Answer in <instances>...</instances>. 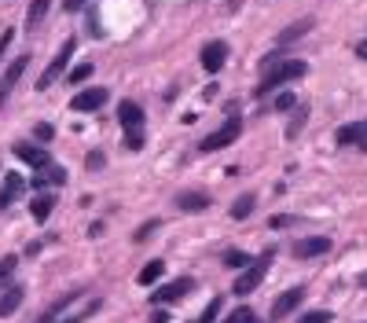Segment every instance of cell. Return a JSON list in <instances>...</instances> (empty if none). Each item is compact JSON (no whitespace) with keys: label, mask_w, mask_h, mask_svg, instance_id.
I'll list each match as a JSON object with an SVG mask.
<instances>
[{"label":"cell","mask_w":367,"mask_h":323,"mask_svg":"<svg viewBox=\"0 0 367 323\" xmlns=\"http://www.w3.org/2000/svg\"><path fill=\"white\" fill-rule=\"evenodd\" d=\"M89 78H92V63H78V67L67 74V81H70V85H85Z\"/></svg>","instance_id":"484cf974"},{"label":"cell","mask_w":367,"mask_h":323,"mask_svg":"<svg viewBox=\"0 0 367 323\" xmlns=\"http://www.w3.org/2000/svg\"><path fill=\"white\" fill-rule=\"evenodd\" d=\"M334 140H338V147H360V151H367V122L342 125Z\"/></svg>","instance_id":"8fae6325"},{"label":"cell","mask_w":367,"mask_h":323,"mask_svg":"<svg viewBox=\"0 0 367 323\" xmlns=\"http://www.w3.org/2000/svg\"><path fill=\"white\" fill-rule=\"evenodd\" d=\"M221 309H224V298H213V301H210V305H206V309H202V312H199V316H195V320H191V323H217V316H221Z\"/></svg>","instance_id":"603a6c76"},{"label":"cell","mask_w":367,"mask_h":323,"mask_svg":"<svg viewBox=\"0 0 367 323\" xmlns=\"http://www.w3.org/2000/svg\"><path fill=\"white\" fill-rule=\"evenodd\" d=\"M52 210H56V195H37L34 202H30V213H34L37 221L52 217Z\"/></svg>","instance_id":"44dd1931"},{"label":"cell","mask_w":367,"mask_h":323,"mask_svg":"<svg viewBox=\"0 0 367 323\" xmlns=\"http://www.w3.org/2000/svg\"><path fill=\"white\" fill-rule=\"evenodd\" d=\"M103 155H100V151H92V155H89V169H92V173H96V169H103Z\"/></svg>","instance_id":"e575fe53"},{"label":"cell","mask_w":367,"mask_h":323,"mask_svg":"<svg viewBox=\"0 0 367 323\" xmlns=\"http://www.w3.org/2000/svg\"><path fill=\"white\" fill-rule=\"evenodd\" d=\"M360 283H364V290H367V272H364V279H360Z\"/></svg>","instance_id":"ab89813d"},{"label":"cell","mask_w":367,"mask_h":323,"mask_svg":"<svg viewBox=\"0 0 367 323\" xmlns=\"http://www.w3.org/2000/svg\"><path fill=\"white\" fill-rule=\"evenodd\" d=\"M63 180H67V169H63V166H48L45 173H37V177H34V188H37V191H45V188H59Z\"/></svg>","instance_id":"2e32d148"},{"label":"cell","mask_w":367,"mask_h":323,"mask_svg":"<svg viewBox=\"0 0 367 323\" xmlns=\"http://www.w3.org/2000/svg\"><path fill=\"white\" fill-rule=\"evenodd\" d=\"M224 63H228V45H224V41H210V45H202V70H206V74H221Z\"/></svg>","instance_id":"ba28073f"},{"label":"cell","mask_w":367,"mask_h":323,"mask_svg":"<svg viewBox=\"0 0 367 323\" xmlns=\"http://www.w3.org/2000/svg\"><path fill=\"white\" fill-rule=\"evenodd\" d=\"M162 272H166V261H162V257H155V261H147L144 268H140L136 283H140V287H155L158 279H162Z\"/></svg>","instance_id":"ac0fdd59"},{"label":"cell","mask_w":367,"mask_h":323,"mask_svg":"<svg viewBox=\"0 0 367 323\" xmlns=\"http://www.w3.org/2000/svg\"><path fill=\"white\" fill-rule=\"evenodd\" d=\"M177 206L188 210V213H199V210L210 206V195L206 191H184V195H177Z\"/></svg>","instance_id":"e0dca14e"},{"label":"cell","mask_w":367,"mask_h":323,"mask_svg":"<svg viewBox=\"0 0 367 323\" xmlns=\"http://www.w3.org/2000/svg\"><path fill=\"white\" fill-rule=\"evenodd\" d=\"M48 8H52V0H34V4H30V12H26V30H37L41 23H45Z\"/></svg>","instance_id":"ffe728a7"},{"label":"cell","mask_w":367,"mask_h":323,"mask_svg":"<svg viewBox=\"0 0 367 323\" xmlns=\"http://www.w3.org/2000/svg\"><path fill=\"white\" fill-rule=\"evenodd\" d=\"M298 323H331V312H301Z\"/></svg>","instance_id":"f546056e"},{"label":"cell","mask_w":367,"mask_h":323,"mask_svg":"<svg viewBox=\"0 0 367 323\" xmlns=\"http://www.w3.org/2000/svg\"><path fill=\"white\" fill-rule=\"evenodd\" d=\"M144 107L133 103V100H125V103H118V122L125 125V133H140L144 129Z\"/></svg>","instance_id":"7c38bea8"},{"label":"cell","mask_w":367,"mask_h":323,"mask_svg":"<svg viewBox=\"0 0 367 323\" xmlns=\"http://www.w3.org/2000/svg\"><path fill=\"white\" fill-rule=\"evenodd\" d=\"M74 48H78V41H74V37H67V41H63V45H59V52H56V56H52V63H48V70L37 78V92L52 89V85H56V81L63 78V74H70L67 67H70V56H74Z\"/></svg>","instance_id":"7a4b0ae2"},{"label":"cell","mask_w":367,"mask_h":323,"mask_svg":"<svg viewBox=\"0 0 367 323\" xmlns=\"http://www.w3.org/2000/svg\"><path fill=\"white\" fill-rule=\"evenodd\" d=\"M19 305H23V287H12V290H4V298H0V316H15Z\"/></svg>","instance_id":"d6986e66"},{"label":"cell","mask_w":367,"mask_h":323,"mask_svg":"<svg viewBox=\"0 0 367 323\" xmlns=\"http://www.w3.org/2000/svg\"><path fill=\"white\" fill-rule=\"evenodd\" d=\"M23 188H26V180L19 177V173H8V177H4V184H0V213L12 206V199L23 195Z\"/></svg>","instance_id":"5bb4252c"},{"label":"cell","mask_w":367,"mask_h":323,"mask_svg":"<svg viewBox=\"0 0 367 323\" xmlns=\"http://www.w3.org/2000/svg\"><path fill=\"white\" fill-rule=\"evenodd\" d=\"M34 136L41 140V144H52V140H56V129H52L48 122H41V125L34 129Z\"/></svg>","instance_id":"f1b7e54d"},{"label":"cell","mask_w":367,"mask_h":323,"mask_svg":"<svg viewBox=\"0 0 367 323\" xmlns=\"http://www.w3.org/2000/svg\"><path fill=\"white\" fill-rule=\"evenodd\" d=\"M155 323H169V312H155Z\"/></svg>","instance_id":"74e56055"},{"label":"cell","mask_w":367,"mask_h":323,"mask_svg":"<svg viewBox=\"0 0 367 323\" xmlns=\"http://www.w3.org/2000/svg\"><path fill=\"white\" fill-rule=\"evenodd\" d=\"M272 257H276V250H265L254 265H246V272H243L239 279H235V287H232L235 294H239V298L254 294V290L261 287V279H265V272H268V265H272Z\"/></svg>","instance_id":"3957f363"},{"label":"cell","mask_w":367,"mask_h":323,"mask_svg":"<svg viewBox=\"0 0 367 323\" xmlns=\"http://www.w3.org/2000/svg\"><path fill=\"white\" fill-rule=\"evenodd\" d=\"M301 301H305V287H290V290H283L276 301H272V320H283V316H290Z\"/></svg>","instance_id":"30bf717a"},{"label":"cell","mask_w":367,"mask_h":323,"mask_svg":"<svg viewBox=\"0 0 367 323\" xmlns=\"http://www.w3.org/2000/svg\"><path fill=\"white\" fill-rule=\"evenodd\" d=\"M85 4H89V0H63V12H67V15H74V12H81Z\"/></svg>","instance_id":"d6a6232c"},{"label":"cell","mask_w":367,"mask_h":323,"mask_svg":"<svg viewBox=\"0 0 367 323\" xmlns=\"http://www.w3.org/2000/svg\"><path fill=\"white\" fill-rule=\"evenodd\" d=\"M125 147H129V151H140V147H144V136H140V133H129V136H125Z\"/></svg>","instance_id":"836d02e7"},{"label":"cell","mask_w":367,"mask_h":323,"mask_svg":"<svg viewBox=\"0 0 367 323\" xmlns=\"http://www.w3.org/2000/svg\"><path fill=\"white\" fill-rule=\"evenodd\" d=\"M294 221H298V217H290V213H276V217L268 221V228H276V232H279V228H290Z\"/></svg>","instance_id":"1f68e13d"},{"label":"cell","mask_w":367,"mask_h":323,"mask_svg":"<svg viewBox=\"0 0 367 323\" xmlns=\"http://www.w3.org/2000/svg\"><path fill=\"white\" fill-rule=\"evenodd\" d=\"M309 74V67L301 59H287V63H279L276 70H268L265 74V81L257 85V96H268V92H276V89H283V85H290V81H298V78H305Z\"/></svg>","instance_id":"6da1fadb"},{"label":"cell","mask_w":367,"mask_h":323,"mask_svg":"<svg viewBox=\"0 0 367 323\" xmlns=\"http://www.w3.org/2000/svg\"><path fill=\"white\" fill-rule=\"evenodd\" d=\"M12 41H15V30H4V34H0V56H4V48L12 45Z\"/></svg>","instance_id":"8d00e7d4"},{"label":"cell","mask_w":367,"mask_h":323,"mask_svg":"<svg viewBox=\"0 0 367 323\" xmlns=\"http://www.w3.org/2000/svg\"><path fill=\"white\" fill-rule=\"evenodd\" d=\"M309 122V107H298L294 111V118H290V125H287V140H294L298 133H301V125Z\"/></svg>","instance_id":"d4e9b609"},{"label":"cell","mask_w":367,"mask_h":323,"mask_svg":"<svg viewBox=\"0 0 367 323\" xmlns=\"http://www.w3.org/2000/svg\"><path fill=\"white\" fill-rule=\"evenodd\" d=\"M15 257H0V290H12V279H15Z\"/></svg>","instance_id":"cb8c5ba5"},{"label":"cell","mask_w":367,"mask_h":323,"mask_svg":"<svg viewBox=\"0 0 367 323\" xmlns=\"http://www.w3.org/2000/svg\"><path fill=\"white\" fill-rule=\"evenodd\" d=\"M254 210H257V199L254 195H239V199H235V206H232V221H246Z\"/></svg>","instance_id":"7402d4cb"},{"label":"cell","mask_w":367,"mask_h":323,"mask_svg":"<svg viewBox=\"0 0 367 323\" xmlns=\"http://www.w3.org/2000/svg\"><path fill=\"white\" fill-rule=\"evenodd\" d=\"M188 290H195V279H188V276H180V279H173V283L166 287H158L155 294H151V305H173V301H180Z\"/></svg>","instance_id":"5b68a950"},{"label":"cell","mask_w":367,"mask_h":323,"mask_svg":"<svg viewBox=\"0 0 367 323\" xmlns=\"http://www.w3.org/2000/svg\"><path fill=\"white\" fill-rule=\"evenodd\" d=\"M327 250H331L327 235H309V239L294 243V257H301V261H309V257H323Z\"/></svg>","instance_id":"4fadbf2b"},{"label":"cell","mask_w":367,"mask_h":323,"mask_svg":"<svg viewBox=\"0 0 367 323\" xmlns=\"http://www.w3.org/2000/svg\"><path fill=\"white\" fill-rule=\"evenodd\" d=\"M15 158H23L30 169H37V173H45L48 166H56V158H52L45 147H37V144H15Z\"/></svg>","instance_id":"8992f818"},{"label":"cell","mask_w":367,"mask_h":323,"mask_svg":"<svg viewBox=\"0 0 367 323\" xmlns=\"http://www.w3.org/2000/svg\"><path fill=\"white\" fill-rule=\"evenodd\" d=\"M26 67H30V56H19L12 67L4 70V78H0V103H8L12 100V92H15V85H19V78L26 74Z\"/></svg>","instance_id":"9c48e42d"},{"label":"cell","mask_w":367,"mask_h":323,"mask_svg":"<svg viewBox=\"0 0 367 323\" xmlns=\"http://www.w3.org/2000/svg\"><path fill=\"white\" fill-rule=\"evenodd\" d=\"M224 265H228V268H243V265H250V257L239 254V250H228V254H224Z\"/></svg>","instance_id":"83f0119b"},{"label":"cell","mask_w":367,"mask_h":323,"mask_svg":"<svg viewBox=\"0 0 367 323\" xmlns=\"http://www.w3.org/2000/svg\"><path fill=\"white\" fill-rule=\"evenodd\" d=\"M158 224H162V221H147V224H144V228H140V232H136V239H147V235H151V232H155V228H158Z\"/></svg>","instance_id":"d590c367"},{"label":"cell","mask_w":367,"mask_h":323,"mask_svg":"<svg viewBox=\"0 0 367 323\" xmlns=\"http://www.w3.org/2000/svg\"><path fill=\"white\" fill-rule=\"evenodd\" d=\"M356 56H360V59H367V41H364L360 48H356Z\"/></svg>","instance_id":"f35d334b"},{"label":"cell","mask_w":367,"mask_h":323,"mask_svg":"<svg viewBox=\"0 0 367 323\" xmlns=\"http://www.w3.org/2000/svg\"><path fill=\"white\" fill-rule=\"evenodd\" d=\"M294 103H298V100H294L290 92H279V96H276V111H283V114L294 111Z\"/></svg>","instance_id":"4dcf8cb0"},{"label":"cell","mask_w":367,"mask_h":323,"mask_svg":"<svg viewBox=\"0 0 367 323\" xmlns=\"http://www.w3.org/2000/svg\"><path fill=\"white\" fill-rule=\"evenodd\" d=\"M224 323H261V320H257L250 309H235V312H232V316L224 320Z\"/></svg>","instance_id":"4316f807"},{"label":"cell","mask_w":367,"mask_h":323,"mask_svg":"<svg viewBox=\"0 0 367 323\" xmlns=\"http://www.w3.org/2000/svg\"><path fill=\"white\" fill-rule=\"evenodd\" d=\"M312 26H316V19H298L294 26H287L283 34L276 37V48H290V45H294V41H298V37H305Z\"/></svg>","instance_id":"9a60e30c"},{"label":"cell","mask_w":367,"mask_h":323,"mask_svg":"<svg viewBox=\"0 0 367 323\" xmlns=\"http://www.w3.org/2000/svg\"><path fill=\"white\" fill-rule=\"evenodd\" d=\"M239 133H243V122H239V114H232L228 122L217 129V133H210L206 140H202L199 151H202V155H213V151H221V147L235 144V140H239Z\"/></svg>","instance_id":"277c9868"},{"label":"cell","mask_w":367,"mask_h":323,"mask_svg":"<svg viewBox=\"0 0 367 323\" xmlns=\"http://www.w3.org/2000/svg\"><path fill=\"white\" fill-rule=\"evenodd\" d=\"M111 100V92L103 89V85H96V89H85V92H78L74 96V111H81V114H92V111H100V107Z\"/></svg>","instance_id":"52a82bcc"}]
</instances>
